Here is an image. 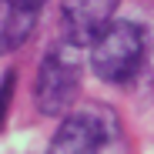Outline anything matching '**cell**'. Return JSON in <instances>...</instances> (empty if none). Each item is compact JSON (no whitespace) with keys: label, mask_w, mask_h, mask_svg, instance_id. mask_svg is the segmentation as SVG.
<instances>
[{"label":"cell","mask_w":154,"mask_h":154,"mask_svg":"<svg viewBox=\"0 0 154 154\" xmlns=\"http://www.w3.org/2000/svg\"><path fill=\"white\" fill-rule=\"evenodd\" d=\"M121 137V124L114 117L111 107L104 104H91L84 111H70L64 117V124L57 127L50 151L54 154H87V151H100L111 141Z\"/></svg>","instance_id":"3"},{"label":"cell","mask_w":154,"mask_h":154,"mask_svg":"<svg viewBox=\"0 0 154 154\" xmlns=\"http://www.w3.org/2000/svg\"><path fill=\"white\" fill-rule=\"evenodd\" d=\"M77 44L64 37L54 50H47V57L40 60L37 84H34V100L40 114L47 117H64L70 114L77 94H81V60H77Z\"/></svg>","instance_id":"2"},{"label":"cell","mask_w":154,"mask_h":154,"mask_svg":"<svg viewBox=\"0 0 154 154\" xmlns=\"http://www.w3.org/2000/svg\"><path fill=\"white\" fill-rule=\"evenodd\" d=\"M10 97H14V70L4 74V81H0V124H4V117H7V104H10Z\"/></svg>","instance_id":"6"},{"label":"cell","mask_w":154,"mask_h":154,"mask_svg":"<svg viewBox=\"0 0 154 154\" xmlns=\"http://www.w3.org/2000/svg\"><path fill=\"white\" fill-rule=\"evenodd\" d=\"M40 7L44 0H0V57L30 40L40 20Z\"/></svg>","instance_id":"5"},{"label":"cell","mask_w":154,"mask_h":154,"mask_svg":"<svg viewBox=\"0 0 154 154\" xmlns=\"http://www.w3.org/2000/svg\"><path fill=\"white\" fill-rule=\"evenodd\" d=\"M121 0H64L60 4V23L64 37L77 47H91L114 20Z\"/></svg>","instance_id":"4"},{"label":"cell","mask_w":154,"mask_h":154,"mask_svg":"<svg viewBox=\"0 0 154 154\" xmlns=\"http://www.w3.org/2000/svg\"><path fill=\"white\" fill-rule=\"evenodd\" d=\"M147 54L144 30L131 20H111L107 30L91 44V67L100 81L127 87L141 74Z\"/></svg>","instance_id":"1"}]
</instances>
